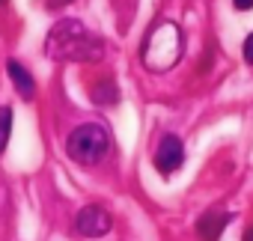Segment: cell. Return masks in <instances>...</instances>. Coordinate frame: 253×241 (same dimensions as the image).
I'll return each instance as SVG.
<instances>
[{
  "label": "cell",
  "mask_w": 253,
  "mask_h": 241,
  "mask_svg": "<svg viewBox=\"0 0 253 241\" xmlns=\"http://www.w3.org/2000/svg\"><path fill=\"white\" fill-rule=\"evenodd\" d=\"M6 72H9V78H12V83H15L18 95H21L24 101H30V98H33V92H36L33 75H30V72H27L18 60H9V63H6Z\"/></svg>",
  "instance_id": "obj_7"
},
{
  "label": "cell",
  "mask_w": 253,
  "mask_h": 241,
  "mask_svg": "<svg viewBox=\"0 0 253 241\" xmlns=\"http://www.w3.org/2000/svg\"><path fill=\"white\" fill-rule=\"evenodd\" d=\"M92 101H95V104H116V101H119L116 83H113V80H98V83L92 86Z\"/></svg>",
  "instance_id": "obj_8"
},
{
  "label": "cell",
  "mask_w": 253,
  "mask_h": 241,
  "mask_svg": "<svg viewBox=\"0 0 253 241\" xmlns=\"http://www.w3.org/2000/svg\"><path fill=\"white\" fill-rule=\"evenodd\" d=\"M66 152L78 164L92 167V164H98V161L107 158V152H110V131L104 125H95V122L78 125L69 134V140H66Z\"/></svg>",
  "instance_id": "obj_3"
},
{
  "label": "cell",
  "mask_w": 253,
  "mask_h": 241,
  "mask_svg": "<svg viewBox=\"0 0 253 241\" xmlns=\"http://www.w3.org/2000/svg\"><path fill=\"white\" fill-rule=\"evenodd\" d=\"M244 60H247V63L253 66V33H250V36L244 39Z\"/></svg>",
  "instance_id": "obj_10"
},
{
  "label": "cell",
  "mask_w": 253,
  "mask_h": 241,
  "mask_svg": "<svg viewBox=\"0 0 253 241\" xmlns=\"http://www.w3.org/2000/svg\"><path fill=\"white\" fill-rule=\"evenodd\" d=\"M45 3H48V9H60V6H69L72 0H45Z\"/></svg>",
  "instance_id": "obj_12"
},
{
  "label": "cell",
  "mask_w": 253,
  "mask_h": 241,
  "mask_svg": "<svg viewBox=\"0 0 253 241\" xmlns=\"http://www.w3.org/2000/svg\"><path fill=\"white\" fill-rule=\"evenodd\" d=\"M241 241H253V226H250V229L244 232V238H241Z\"/></svg>",
  "instance_id": "obj_13"
},
{
  "label": "cell",
  "mask_w": 253,
  "mask_h": 241,
  "mask_svg": "<svg viewBox=\"0 0 253 241\" xmlns=\"http://www.w3.org/2000/svg\"><path fill=\"white\" fill-rule=\"evenodd\" d=\"M232 6L244 12V9H253V0H232Z\"/></svg>",
  "instance_id": "obj_11"
},
{
  "label": "cell",
  "mask_w": 253,
  "mask_h": 241,
  "mask_svg": "<svg viewBox=\"0 0 253 241\" xmlns=\"http://www.w3.org/2000/svg\"><path fill=\"white\" fill-rule=\"evenodd\" d=\"M110 226H113V220H110V214H107L101 205H86V208H81L78 217H75V229H78L84 238H101V235L110 232Z\"/></svg>",
  "instance_id": "obj_4"
},
{
  "label": "cell",
  "mask_w": 253,
  "mask_h": 241,
  "mask_svg": "<svg viewBox=\"0 0 253 241\" xmlns=\"http://www.w3.org/2000/svg\"><path fill=\"white\" fill-rule=\"evenodd\" d=\"M182 51H185L182 27L173 21H161L146 33L143 48H140V60L149 72H170L182 60Z\"/></svg>",
  "instance_id": "obj_2"
},
{
  "label": "cell",
  "mask_w": 253,
  "mask_h": 241,
  "mask_svg": "<svg viewBox=\"0 0 253 241\" xmlns=\"http://www.w3.org/2000/svg\"><path fill=\"white\" fill-rule=\"evenodd\" d=\"M45 54L63 63H95L104 57V42L92 36L78 18H63L51 27Z\"/></svg>",
  "instance_id": "obj_1"
},
{
  "label": "cell",
  "mask_w": 253,
  "mask_h": 241,
  "mask_svg": "<svg viewBox=\"0 0 253 241\" xmlns=\"http://www.w3.org/2000/svg\"><path fill=\"white\" fill-rule=\"evenodd\" d=\"M182 161H185L182 140L176 134H164L161 143H158V149H155V167H158V173L161 176H170V173H176L182 167Z\"/></svg>",
  "instance_id": "obj_5"
},
{
  "label": "cell",
  "mask_w": 253,
  "mask_h": 241,
  "mask_svg": "<svg viewBox=\"0 0 253 241\" xmlns=\"http://www.w3.org/2000/svg\"><path fill=\"white\" fill-rule=\"evenodd\" d=\"M9 134H12V107L0 104V155H3V149L9 143Z\"/></svg>",
  "instance_id": "obj_9"
},
{
  "label": "cell",
  "mask_w": 253,
  "mask_h": 241,
  "mask_svg": "<svg viewBox=\"0 0 253 241\" xmlns=\"http://www.w3.org/2000/svg\"><path fill=\"white\" fill-rule=\"evenodd\" d=\"M226 223H229V214H226V211H206V214L197 220V235H200V241H217L220 232L226 229Z\"/></svg>",
  "instance_id": "obj_6"
},
{
  "label": "cell",
  "mask_w": 253,
  "mask_h": 241,
  "mask_svg": "<svg viewBox=\"0 0 253 241\" xmlns=\"http://www.w3.org/2000/svg\"><path fill=\"white\" fill-rule=\"evenodd\" d=\"M0 3H6V0H0Z\"/></svg>",
  "instance_id": "obj_14"
}]
</instances>
